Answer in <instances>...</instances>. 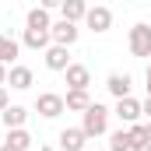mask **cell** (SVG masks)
Wrapping results in <instances>:
<instances>
[{"label": "cell", "instance_id": "30bf717a", "mask_svg": "<svg viewBox=\"0 0 151 151\" xmlns=\"http://www.w3.org/2000/svg\"><path fill=\"white\" fill-rule=\"evenodd\" d=\"M21 46H28V49H49L53 46V35H49V28H25V35H21Z\"/></svg>", "mask_w": 151, "mask_h": 151}, {"label": "cell", "instance_id": "4316f807", "mask_svg": "<svg viewBox=\"0 0 151 151\" xmlns=\"http://www.w3.org/2000/svg\"><path fill=\"white\" fill-rule=\"evenodd\" d=\"M144 77H148V81H151V63H148V74H144Z\"/></svg>", "mask_w": 151, "mask_h": 151}, {"label": "cell", "instance_id": "7c38bea8", "mask_svg": "<svg viewBox=\"0 0 151 151\" xmlns=\"http://www.w3.org/2000/svg\"><path fill=\"white\" fill-rule=\"evenodd\" d=\"M63 74H67V88H88L91 84V70L84 63H70Z\"/></svg>", "mask_w": 151, "mask_h": 151}, {"label": "cell", "instance_id": "ac0fdd59", "mask_svg": "<svg viewBox=\"0 0 151 151\" xmlns=\"http://www.w3.org/2000/svg\"><path fill=\"white\" fill-rule=\"evenodd\" d=\"M127 134H130V151H144V148L151 144L144 123H130V127H127Z\"/></svg>", "mask_w": 151, "mask_h": 151}, {"label": "cell", "instance_id": "7a4b0ae2", "mask_svg": "<svg viewBox=\"0 0 151 151\" xmlns=\"http://www.w3.org/2000/svg\"><path fill=\"white\" fill-rule=\"evenodd\" d=\"M127 46H130V53L134 56H151V25L148 21H137L134 28H130V39H127Z\"/></svg>", "mask_w": 151, "mask_h": 151}, {"label": "cell", "instance_id": "44dd1931", "mask_svg": "<svg viewBox=\"0 0 151 151\" xmlns=\"http://www.w3.org/2000/svg\"><path fill=\"white\" fill-rule=\"evenodd\" d=\"M7 106H11V95H7V88H4V84H0V113H4V109H7Z\"/></svg>", "mask_w": 151, "mask_h": 151}, {"label": "cell", "instance_id": "d6986e66", "mask_svg": "<svg viewBox=\"0 0 151 151\" xmlns=\"http://www.w3.org/2000/svg\"><path fill=\"white\" fill-rule=\"evenodd\" d=\"M53 21H49V11L46 7H32L28 14H25V28H49Z\"/></svg>", "mask_w": 151, "mask_h": 151}, {"label": "cell", "instance_id": "d4e9b609", "mask_svg": "<svg viewBox=\"0 0 151 151\" xmlns=\"http://www.w3.org/2000/svg\"><path fill=\"white\" fill-rule=\"evenodd\" d=\"M144 130H148V141H151V119H148V123H144Z\"/></svg>", "mask_w": 151, "mask_h": 151}, {"label": "cell", "instance_id": "cb8c5ba5", "mask_svg": "<svg viewBox=\"0 0 151 151\" xmlns=\"http://www.w3.org/2000/svg\"><path fill=\"white\" fill-rule=\"evenodd\" d=\"M141 106H144V116L151 119V99H148V102H141Z\"/></svg>", "mask_w": 151, "mask_h": 151}, {"label": "cell", "instance_id": "e0dca14e", "mask_svg": "<svg viewBox=\"0 0 151 151\" xmlns=\"http://www.w3.org/2000/svg\"><path fill=\"white\" fill-rule=\"evenodd\" d=\"M18 53H21V42L11 35H0V63H14L18 60Z\"/></svg>", "mask_w": 151, "mask_h": 151}, {"label": "cell", "instance_id": "8fae6325", "mask_svg": "<svg viewBox=\"0 0 151 151\" xmlns=\"http://www.w3.org/2000/svg\"><path fill=\"white\" fill-rule=\"evenodd\" d=\"M130 84H134L130 74H119V70L106 77V88H109V95H113V99H127V95H130Z\"/></svg>", "mask_w": 151, "mask_h": 151}, {"label": "cell", "instance_id": "5bb4252c", "mask_svg": "<svg viewBox=\"0 0 151 151\" xmlns=\"http://www.w3.org/2000/svg\"><path fill=\"white\" fill-rule=\"evenodd\" d=\"M60 14L67 18V21H84V14H88V0H63L60 4Z\"/></svg>", "mask_w": 151, "mask_h": 151}, {"label": "cell", "instance_id": "52a82bcc", "mask_svg": "<svg viewBox=\"0 0 151 151\" xmlns=\"http://www.w3.org/2000/svg\"><path fill=\"white\" fill-rule=\"evenodd\" d=\"M42 56H46V67L49 70H56V74H63L67 67H70V46H49V49H42Z\"/></svg>", "mask_w": 151, "mask_h": 151}, {"label": "cell", "instance_id": "1f68e13d", "mask_svg": "<svg viewBox=\"0 0 151 151\" xmlns=\"http://www.w3.org/2000/svg\"><path fill=\"white\" fill-rule=\"evenodd\" d=\"M0 144H4V141H0Z\"/></svg>", "mask_w": 151, "mask_h": 151}, {"label": "cell", "instance_id": "8992f818", "mask_svg": "<svg viewBox=\"0 0 151 151\" xmlns=\"http://www.w3.org/2000/svg\"><path fill=\"white\" fill-rule=\"evenodd\" d=\"M49 35H53V42H56V46H74L77 35H81V28H77L74 21L60 18V21H53V25H49Z\"/></svg>", "mask_w": 151, "mask_h": 151}, {"label": "cell", "instance_id": "603a6c76", "mask_svg": "<svg viewBox=\"0 0 151 151\" xmlns=\"http://www.w3.org/2000/svg\"><path fill=\"white\" fill-rule=\"evenodd\" d=\"M0 84H7V63H0Z\"/></svg>", "mask_w": 151, "mask_h": 151}, {"label": "cell", "instance_id": "5b68a950", "mask_svg": "<svg viewBox=\"0 0 151 151\" xmlns=\"http://www.w3.org/2000/svg\"><path fill=\"white\" fill-rule=\"evenodd\" d=\"M116 116H119V123H141V116H144V106L134 99V95H127V99H116V109H113Z\"/></svg>", "mask_w": 151, "mask_h": 151}, {"label": "cell", "instance_id": "f546056e", "mask_svg": "<svg viewBox=\"0 0 151 151\" xmlns=\"http://www.w3.org/2000/svg\"><path fill=\"white\" fill-rule=\"evenodd\" d=\"M99 151H109V148H99Z\"/></svg>", "mask_w": 151, "mask_h": 151}, {"label": "cell", "instance_id": "484cf974", "mask_svg": "<svg viewBox=\"0 0 151 151\" xmlns=\"http://www.w3.org/2000/svg\"><path fill=\"white\" fill-rule=\"evenodd\" d=\"M0 151H14V148H11V144H0Z\"/></svg>", "mask_w": 151, "mask_h": 151}, {"label": "cell", "instance_id": "9c48e42d", "mask_svg": "<svg viewBox=\"0 0 151 151\" xmlns=\"http://www.w3.org/2000/svg\"><path fill=\"white\" fill-rule=\"evenodd\" d=\"M56 141H60V148H63V151H81V148H84V141H88V134H84L81 127H63Z\"/></svg>", "mask_w": 151, "mask_h": 151}, {"label": "cell", "instance_id": "6da1fadb", "mask_svg": "<svg viewBox=\"0 0 151 151\" xmlns=\"http://www.w3.org/2000/svg\"><path fill=\"white\" fill-rule=\"evenodd\" d=\"M81 130H84L88 137H102V134L109 130V109H106L102 102H91V106L81 113Z\"/></svg>", "mask_w": 151, "mask_h": 151}, {"label": "cell", "instance_id": "277c9868", "mask_svg": "<svg viewBox=\"0 0 151 151\" xmlns=\"http://www.w3.org/2000/svg\"><path fill=\"white\" fill-rule=\"evenodd\" d=\"M84 25H88L95 35H102V32H109V28H113V11H109L106 4H95V7H88Z\"/></svg>", "mask_w": 151, "mask_h": 151}, {"label": "cell", "instance_id": "83f0119b", "mask_svg": "<svg viewBox=\"0 0 151 151\" xmlns=\"http://www.w3.org/2000/svg\"><path fill=\"white\" fill-rule=\"evenodd\" d=\"M148 99H151V81H148Z\"/></svg>", "mask_w": 151, "mask_h": 151}, {"label": "cell", "instance_id": "4fadbf2b", "mask_svg": "<svg viewBox=\"0 0 151 151\" xmlns=\"http://www.w3.org/2000/svg\"><path fill=\"white\" fill-rule=\"evenodd\" d=\"M63 102H67V109H70V113H84V109L91 106V99H88V88H67Z\"/></svg>", "mask_w": 151, "mask_h": 151}, {"label": "cell", "instance_id": "ba28073f", "mask_svg": "<svg viewBox=\"0 0 151 151\" xmlns=\"http://www.w3.org/2000/svg\"><path fill=\"white\" fill-rule=\"evenodd\" d=\"M7 84H11L14 91H28V88L35 84V74H32V67H21V63H14V67L7 70Z\"/></svg>", "mask_w": 151, "mask_h": 151}, {"label": "cell", "instance_id": "7402d4cb", "mask_svg": "<svg viewBox=\"0 0 151 151\" xmlns=\"http://www.w3.org/2000/svg\"><path fill=\"white\" fill-rule=\"evenodd\" d=\"M63 0H39V7H46V11H53V7H60Z\"/></svg>", "mask_w": 151, "mask_h": 151}, {"label": "cell", "instance_id": "ffe728a7", "mask_svg": "<svg viewBox=\"0 0 151 151\" xmlns=\"http://www.w3.org/2000/svg\"><path fill=\"white\" fill-rule=\"evenodd\" d=\"M109 151H130V134L127 130H116L109 137Z\"/></svg>", "mask_w": 151, "mask_h": 151}, {"label": "cell", "instance_id": "2e32d148", "mask_svg": "<svg viewBox=\"0 0 151 151\" xmlns=\"http://www.w3.org/2000/svg\"><path fill=\"white\" fill-rule=\"evenodd\" d=\"M4 144H11L14 151H28L32 148V134L25 130V127H14V130H7V141Z\"/></svg>", "mask_w": 151, "mask_h": 151}, {"label": "cell", "instance_id": "3957f363", "mask_svg": "<svg viewBox=\"0 0 151 151\" xmlns=\"http://www.w3.org/2000/svg\"><path fill=\"white\" fill-rule=\"evenodd\" d=\"M35 113L46 116V119H56L60 113H67V102H63V95H56V91H42L35 99Z\"/></svg>", "mask_w": 151, "mask_h": 151}, {"label": "cell", "instance_id": "f1b7e54d", "mask_svg": "<svg viewBox=\"0 0 151 151\" xmlns=\"http://www.w3.org/2000/svg\"><path fill=\"white\" fill-rule=\"evenodd\" d=\"M39 151H56V148H39Z\"/></svg>", "mask_w": 151, "mask_h": 151}, {"label": "cell", "instance_id": "9a60e30c", "mask_svg": "<svg viewBox=\"0 0 151 151\" xmlns=\"http://www.w3.org/2000/svg\"><path fill=\"white\" fill-rule=\"evenodd\" d=\"M0 119H4V127H7V130L25 127V123H28V109H25V106H7V109L0 113Z\"/></svg>", "mask_w": 151, "mask_h": 151}, {"label": "cell", "instance_id": "4dcf8cb0", "mask_svg": "<svg viewBox=\"0 0 151 151\" xmlns=\"http://www.w3.org/2000/svg\"><path fill=\"white\" fill-rule=\"evenodd\" d=\"M144 151H151V144H148V148H144Z\"/></svg>", "mask_w": 151, "mask_h": 151}]
</instances>
